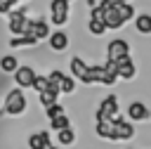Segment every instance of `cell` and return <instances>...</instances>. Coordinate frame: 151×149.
<instances>
[{
	"label": "cell",
	"instance_id": "cell-1",
	"mask_svg": "<svg viewBox=\"0 0 151 149\" xmlns=\"http://www.w3.org/2000/svg\"><path fill=\"white\" fill-rule=\"evenodd\" d=\"M33 19L26 17V9H9V31L14 35H31Z\"/></svg>",
	"mask_w": 151,
	"mask_h": 149
},
{
	"label": "cell",
	"instance_id": "cell-2",
	"mask_svg": "<svg viewBox=\"0 0 151 149\" xmlns=\"http://www.w3.org/2000/svg\"><path fill=\"white\" fill-rule=\"evenodd\" d=\"M2 111L9 114V116H19V114L26 111V97H24V92H21L19 88L12 90V92L5 97V106H2Z\"/></svg>",
	"mask_w": 151,
	"mask_h": 149
},
{
	"label": "cell",
	"instance_id": "cell-3",
	"mask_svg": "<svg viewBox=\"0 0 151 149\" xmlns=\"http://www.w3.org/2000/svg\"><path fill=\"white\" fill-rule=\"evenodd\" d=\"M101 7H104V26L106 28H120L125 21L120 17V9H118V2L113 0H101Z\"/></svg>",
	"mask_w": 151,
	"mask_h": 149
},
{
	"label": "cell",
	"instance_id": "cell-4",
	"mask_svg": "<svg viewBox=\"0 0 151 149\" xmlns=\"http://www.w3.org/2000/svg\"><path fill=\"white\" fill-rule=\"evenodd\" d=\"M116 116H118V97H116V95H109V97H104V102L99 104L94 118H97V121H111V118H116Z\"/></svg>",
	"mask_w": 151,
	"mask_h": 149
},
{
	"label": "cell",
	"instance_id": "cell-5",
	"mask_svg": "<svg viewBox=\"0 0 151 149\" xmlns=\"http://www.w3.org/2000/svg\"><path fill=\"white\" fill-rule=\"evenodd\" d=\"M123 57H130V45L123 38H116L106 45V61H118Z\"/></svg>",
	"mask_w": 151,
	"mask_h": 149
},
{
	"label": "cell",
	"instance_id": "cell-6",
	"mask_svg": "<svg viewBox=\"0 0 151 149\" xmlns=\"http://www.w3.org/2000/svg\"><path fill=\"white\" fill-rule=\"evenodd\" d=\"M50 19H52L54 26L66 24V19H68V0H52V5H50Z\"/></svg>",
	"mask_w": 151,
	"mask_h": 149
},
{
	"label": "cell",
	"instance_id": "cell-7",
	"mask_svg": "<svg viewBox=\"0 0 151 149\" xmlns=\"http://www.w3.org/2000/svg\"><path fill=\"white\" fill-rule=\"evenodd\" d=\"M113 64H116L118 78H123V80H132V78H134L137 69H134V61H132L130 57H123V59H118V61H113Z\"/></svg>",
	"mask_w": 151,
	"mask_h": 149
},
{
	"label": "cell",
	"instance_id": "cell-8",
	"mask_svg": "<svg viewBox=\"0 0 151 149\" xmlns=\"http://www.w3.org/2000/svg\"><path fill=\"white\" fill-rule=\"evenodd\" d=\"M111 121H113V128H116V140H130V137L134 135V125L127 123L125 118L116 116V118H111Z\"/></svg>",
	"mask_w": 151,
	"mask_h": 149
},
{
	"label": "cell",
	"instance_id": "cell-9",
	"mask_svg": "<svg viewBox=\"0 0 151 149\" xmlns=\"http://www.w3.org/2000/svg\"><path fill=\"white\" fill-rule=\"evenodd\" d=\"M33 78H35V71H33L31 66H19V69L14 71V80H17L19 90H24V88H31Z\"/></svg>",
	"mask_w": 151,
	"mask_h": 149
},
{
	"label": "cell",
	"instance_id": "cell-10",
	"mask_svg": "<svg viewBox=\"0 0 151 149\" xmlns=\"http://www.w3.org/2000/svg\"><path fill=\"white\" fill-rule=\"evenodd\" d=\"M116 80H118L116 64H113V61H106V64H101V76H99V83H101V85H113Z\"/></svg>",
	"mask_w": 151,
	"mask_h": 149
},
{
	"label": "cell",
	"instance_id": "cell-11",
	"mask_svg": "<svg viewBox=\"0 0 151 149\" xmlns=\"http://www.w3.org/2000/svg\"><path fill=\"white\" fill-rule=\"evenodd\" d=\"M50 144H52V140H50V132H45V130L33 132V135L28 137V147H31V149H47Z\"/></svg>",
	"mask_w": 151,
	"mask_h": 149
},
{
	"label": "cell",
	"instance_id": "cell-12",
	"mask_svg": "<svg viewBox=\"0 0 151 149\" xmlns=\"http://www.w3.org/2000/svg\"><path fill=\"white\" fill-rule=\"evenodd\" d=\"M47 38H50V47H52L54 52H64L66 45H68V38H66L64 31H54V33H50Z\"/></svg>",
	"mask_w": 151,
	"mask_h": 149
},
{
	"label": "cell",
	"instance_id": "cell-13",
	"mask_svg": "<svg viewBox=\"0 0 151 149\" xmlns=\"http://www.w3.org/2000/svg\"><path fill=\"white\" fill-rule=\"evenodd\" d=\"M127 116L132 121H144V118H149V109H146L144 102H132L127 106Z\"/></svg>",
	"mask_w": 151,
	"mask_h": 149
},
{
	"label": "cell",
	"instance_id": "cell-14",
	"mask_svg": "<svg viewBox=\"0 0 151 149\" xmlns=\"http://www.w3.org/2000/svg\"><path fill=\"white\" fill-rule=\"evenodd\" d=\"M38 97H40V104L50 106V104H54V102H57V97H59V88L50 83V85H47L42 92H38Z\"/></svg>",
	"mask_w": 151,
	"mask_h": 149
},
{
	"label": "cell",
	"instance_id": "cell-15",
	"mask_svg": "<svg viewBox=\"0 0 151 149\" xmlns=\"http://www.w3.org/2000/svg\"><path fill=\"white\" fill-rule=\"evenodd\" d=\"M97 135L104 137V140H116V128H113V121H97Z\"/></svg>",
	"mask_w": 151,
	"mask_h": 149
},
{
	"label": "cell",
	"instance_id": "cell-16",
	"mask_svg": "<svg viewBox=\"0 0 151 149\" xmlns=\"http://www.w3.org/2000/svg\"><path fill=\"white\" fill-rule=\"evenodd\" d=\"M71 73H73L78 80H85V76H87V64H85L80 57H73V59H71Z\"/></svg>",
	"mask_w": 151,
	"mask_h": 149
},
{
	"label": "cell",
	"instance_id": "cell-17",
	"mask_svg": "<svg viewBox=\"0 0 151 149\" xmlns=\"http://www.w3.org/2000/svg\"><path fill=\"white\" fill-rule=\"evenodd\" d=\"M31 35H33V38H35V43H38V40H42V38H47V35H50V26H47L45 21H40V19H38V21H33Z\"/></svg>",
	"mask_w": 151,
	"mask_h": 149
},
{
	"label": "cell",
	"instance_id": "cell-18",
	"mask_svg": "<svg viewBox=\"0 0 151 149\" xmlns=\"http://www.w3.org/2000/svg\"><path fill=\"white\" fill-rule=\"evenodd\" d=\"M134 28H137L139 33L149 35V33H151V14H139V17L134 19Z\"/></svg>",
	"mask_w": 151,
	"mask_h": 149
},
{
	"label": "cell",
	"instance_id": "cell-19",
	"mask_svg": "<svg viewBox=\"0 0 151 149\" xmlns=\"http://www.w3.org/2000/svg\"><path fill=\"white\" fill-rule=\"evenodd\" d=\"M0 69H2L5 73H14V71L19 69V61H17V57H12V54H5V57L0 59Z\"/></svg>",
	"mask_w": 151,
	"mask_h": 149
},
{
	"label": "cell",
	"instance_id": "cell-20",
	"mask_svg": "<svg viewBox=\"0 0 151 149\" xmlns=\"http://www.w3.org/2000/svg\"><path fill=\"white\" fill-rule=\"evenodd\" d=\"M57 142H59V144H73V142H76V132H73L71 128L57 130Z\"/></svg>",
	"mask_w": 151,
	"mask_h": 149
},
{
	"label": "cell",
	"instance_id": "cell-21",
	"mask_svg": "<svg viewBox=\"0 0 151 149\" xmlns=\"http://www.w3.org/2000/svg\"><path fill=\"white\" fill-rule=\"evenodd\" d=\"M9 45L12 47H31V45H35V38L33 35H14Z\"/></svg>",
	"mask_w": 151,
	"mask_h": 149
},
{
	"label": "cell",
	"instance_id": "cell-22",
	"mask_svg": "<svg viewBox=\"0 0 151 149\" xmlns=\"http://www.w3.org/2000/svg\"><path fill=\"white\" fill-rule=\"evenodd\" d=\"M59 92H66V95L76 92V80H73V78H68V76H64V78H61V83H59Z\"/></svg>",
	"mask_w": 151,
	"mask_h": 149
},
{
	"label": "cell",
	"instance_id": "cell-23",
	"mask_svg": "<svg viewBox=\"0 0 151 149\" xmlns=\"http://www.w3.org/2000/svg\"><path fill=\"white\" fill-rule=\"evenodd\" d=\"M50 125H52L54 130H64V128H71V125H68V118H66V114H61V116H54V118H50Z\"/></svg>",
	"mask_w": 151,
	"mask_h": 149
},
{
	"label": "cell",
	"instance_id": "cell-24",
	"mask_svg": "<svg viewBox=\"0 0 151 149\" xmlns=\"http://www.w3.org/2000/svg\"><path fill=\"white\" fill-rule=\"evenodd\" d=\"M47 85H50L47 76H35V78H33V83H31V88H33L35 92H42V90H45Z\"/></svg>",
	"mask_w": 151,
	"mask_h": 149
},
{
	"label": "cell",
	"instance_id": "cell-25",
	"mask_svg": "<svg viewBox=\"0 0 151 149\" xmlns=\"http://www.w3.org/2000/svg\"><path fill=\"white\" fill-rule=\"evenodd\" d=\"M45 111H47V118H54V116H61V114H64V106H61L59 102H54V104L45 106Z\"/></svg>",
	"mask_w": 151,
	"mask_h": 149
},
{
	"label": "cell",
	"instance_id": "cell-26",
	"mask_svg": "<svg viewBox=\"0 0 151 149\" xmlns=\"http://www.w3.org/2000/svg\"><path fill=\"white\" fill-rule=\"evenodd\" d=\"M87 28H90L92 35H101V33L106 31V26H104L101 21H94V19H90V26H87Z\"/></svg>",
	"mask_w": 151,
	"mask_h": 149
},
{
	"label": "cell",
	"instance_id": "cell-27",
	"mask_svg": "<svg viewBox=\"0 0 151 149\" xmlns=\"http://www.w3.org/2000/svg\"><path fill=\"white\" fill-rule=\"evenodd\" d=\"M61 78H64V73H61L59 69H54V71H52V73L47 76V80H50L52 85H57V88H59V83H61Z\"/></svg>",
	"mask_w": 151,
	"mask_h": 149
},
{
	"label": "cell",
	"instance_id": "cell-28",
	"mask_svg": "<svg viewBox=\"0 0 151 149\" xmlns=\"http://www.w3.org/2000/svg\"><path fill=\"white\" fill-rule=\"evenodd\" d=\"M19 0H0V14H5V12H9L14 5H17Z\"/></svg>",
	"mask_w": 151,
	"mask_h": 149
},
{
	"label": "cell",
	"instance_id": "cell-29",
	"mask_svg": "<svg viewBox=\"0 0 151 149\" xmlns=\"http://www.w3.org/2000/svg\"><path fill=\"white\" fill-rule=\"evenodd\" d=\"M113 2H130V0H113Z\"/></svg>",
	"mask_w": 151,
	"mask_h": 149
},
{
	"label": "cell",
	"instance_id": "cell-30",
	"mask_svg": "<svg viewBox=\"0 0 151 149\" xmlns=\"http://www.w3.org/2000/svg\"><path fill=\"white\" fill-rule=\"evenodd\" d=\"M47 149H57V147H54V144H50V147H47Z\"/></svg>",
	"mask_w": 151,
	"mask_h": 149
}]
</instances>
